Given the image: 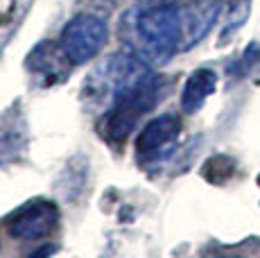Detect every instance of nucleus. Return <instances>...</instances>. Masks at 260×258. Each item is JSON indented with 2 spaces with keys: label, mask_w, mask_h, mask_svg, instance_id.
I'll return each mask as SVG.
<instances>
[{
  "label": "nucleus",
  "mask_w": 260,
  "mask_h": 258,
  "mask_svg": "<svg viewBox=\"0 0 260 258\" xmlns=\"http://www.w3.org/2000/svg\"><path fill=\"white\" fill-rule=\"evenodd\" d=\"M113 104L100 120V136L111 147L124 145L138 118L161 100V77L136 54L122 52L111 63Z\"/></svg>",
  "instance_id": "obj_1"
},
{
  "label": "nucleus",
  "mask_w": 260,
  "mask_h": 258,
  "mask_svg": "<svg viewBox=\"0 0 260 258\" xmlns=\"http://www.w3.org/2000/svg\"><path fill=\"white\" fill-rule=\"evenodd\" d=\"M27 134H25V120L18 109L0 113V166L16 158L23 152Z\"/></svg>",
  "instance_id": "obj_8"
},
{
  "label": "nucleus",
  "mask_w": 260,
  "mask_h": 258,
  "mask_svg": "<svg viewBox=\"0 0 260 258\" xmlns=\"http://www.w3.org/2000/svg\"><path fill=\"white\" fill-rule=\"evenodd\" d=\"M215 86H217V75L211 68H199L186 79L181 91V109L183 113H197L204 107V102L208 100V95H213Z\"/></svg>",
  "instance_id": "obj_9"
},
{
  "label": "nucleus",
  "mask_w": 260,
  "mask_h": 258,
  "mask_svg": "<svg viewBox=\"0 0 260 258\" xmlns=\"http://www.w3.org/2000/svg\"><path fill=\"white\" fill-rule=\"evenodd\" d=\"M233 172H236V163H233L229 156H224V154L208 158L206 166H204V177H206L211 183L229 181L233 177Z\"/></svg>",
  "instance_id": "obj_11"
},
{
  "label": "nucleus",
  "mask_w": 260,
  "mask_h": 258,
  "mask_svg": "<svg viewBox=\"0 0 260 258\" xmlns=\"http://www.w3.org/2000/svg\"><path fill=\"white\" fill-rule=\"evenodd\" d=\"M107 23L100 16L93 14H77L63 25L61 37H59V46L66 52L68 61L73 66L77 63H86L95 54L102 50L104 41H107Z\"/></svg>",
  "instance_id": "obj_3"
},
{
  "label": "nucleus",
  "mask_w": 260,
  "mask_h": 258,
  "mask_svg": "<svg viewBox=\"0 0 260 258\" xmlns=\"http://www.w3.org/2000/svg\"><path fill=\"white\" fill-rule=\"evenodd\" d=\"M219 9H222V0H188L181 5L183 23H186V50L211 32L213 23L219 16Z\"/></svg>",
  "instance_id": "obj_6"
},
{
  "label": "nucleus",
  "mask_w": 260,
  "mask_h": 258,
  "mask_svg": "<svg viewBox=\"0 0 260 258\" xmlns=\"http://www.w3.org/2000/svg\"><path fill=\"white\" fill-rule=\"evenodd\" d=\"M181 134V120L172 113L149 120L136 138V158L143 168H154L163 163L174 152Z\"/></svg>",
  "instance_id": "obj_4"
},
{
  "label": "nucleus",
  "mask_w": 260,
  "mask_h": 258,
  "mask_svg": "<svg viewBox=\"0 0 260 258\" xmlns=\"http://www.w3.org/2000/svg\"><path fill=\"white\" fill-rule=\"evenodd\" d=\"M136 37L145 59L168 61L179 50H186V23L179 3H156L136 16Z\"/></svg>",
  "instance_id": "obj_2"
},
{
  "label": "nucleus",
  "mask_w": 260,
  "mask_h": 258,
  "mask_svg": "<svg viewBox=\"0 0 260 258\" xmlns=\"http://www.w3.org/2000/svg\"><path fill=\"white\" fill-rule=\"evenodd\" d=\"M59 224V208L50 200H29L7 217V231L16 240H41Z\"/></svg>",
  "instance_id": "obj_5"
},
{
  "label": "nucleus",
  "mask_w": 260,
  "mask_h": 258,
  "mask_svg": "<svg viewBox=\"0 0 260 258\" xmlns=\"http://www.w3.org/2000/svg\"><path fill=\"white\" fill-rule=\"evenodd\" d=\"M27 59H29L27 61L29 71L37 77L46 79V84L61 82L68 73V66H71L66 52L61 50V46H59V43L54 46V43H50V41L39 43V46L29 52Z\"/></svg>",
  "instance_id": "obj_7"
},
{
  "label": "nucleus",
  "mask_w": 260,
  "mask_h": 258,
  "mask_svg": "<svg viewBox=\"0 0 260 258\" xmlns=\"http://www.w3.org/2000/svg\"><path fill=\"white\" fill-rule=\"evenodd\" d=\"M249 9H251V0H231L229 3L226 23L222 27V43L244 25V21L249 18Z\"/></svg>",
  "instance_id": "obj_10"
}]
</instances>
